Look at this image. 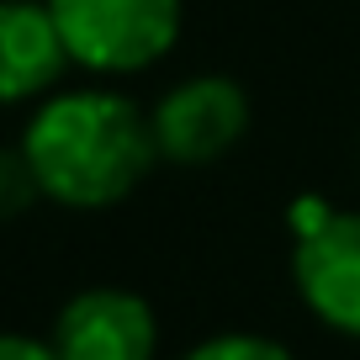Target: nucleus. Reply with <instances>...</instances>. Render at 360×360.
Returning a JSON list of instances; mask_svg holds the SVG:
<instances>
[{
  "label": "nucleus",
  "instance_id": "nucleus-1",
  "mask_svg": "<svg viewBox=\"0 0 360 360\" xmlns=\"http://www.w3.org/2000/svg\"><path fill=\"white\" fill-rule=\"evenodd\" d=\"M37 191L75 212H101L138 191L154 169V122L117 90H64L22 133Z\"/></svg>",
  "mask_w": 360,
  "mask_h": 360
},
{
  "label": "nucleus",
  "instance_id": "nucleus-2",
  "mask_svg": "<svg viewBox=\"0 0 360 360\" xmlns=\"http://www.w3.org/2000/svg\"><path fill=\"white\" fill-rule=\"evenodd\" d=\"M69 64L96 75H133L175 48L180 0H48Z\"/></svg>",
  "mask_w": 360,
  "mask_h": 360
},
{
  "label": "nucleus",
  "instance_id": "nucleus-3",
  "mask_svg": "<svg viewBox=\"0 0 360 360\" xmlns=\"http://www.w3.org/2000/svg\"><path fill=\"white\" fill-rule=\"evenodd\" d=\"M297 207V249H292V281L297 297L318 323L334 334L360 339V212H328Z\"/></svg>",
  "mask_w": 360,
  "mask_h": 360
},
{
  "label": "nucleus",
  "instance_id": "nucleus-4",
  "mask_svg": "<svg viewBox=\"0 0 360 360\" xmlns=\"http://www.w3.org/2000/svg\"><path fill=\"white\" fill-rule=\"evenodd\" d=\"M154 148L175 165H212L244 138L249 96L228 75H196L154 106Z\"/></svg>",
  "mask_w": 360,
  "mask_h": 360
},
{
  "label": "nucleus",
  "instance_id": "nucleus-5",
  "mask_svg": "<svg viewBox=\"0 0 360 360\" xmlns=\"http://www.w3.org/2000/svg\"><path fill=\"white\" fill-rule=\"evenodd\" d=\"M48 345L58 360H154L159 323L138 292L85 286L58 307Z\"/></svg>",
  "mask_w": 360,
  "mask_h": 360
},
{
  "label": "nucleus",
  "instance_id": "nucleus-6",
  "mask_svg": "<svg viewBox=\"0 0 360 360\" xmlns=\"http://www.w3.org/2000/svg\"><path fill=\"white\" fill-rule=\"evenodd\" d=\"M69 69V48L48 6L32 0H0V106L32 101L58 85Z\"/></svg>",
  "mask_w": 360,
  "mask_h": 360
},
{
  "label": "nucleus",
  "instance_id": "nucleus-7",
  "mask_svg": "<svg viewBox=\"0 0 360 360\" xmlns=\"http://www.w3.org/2000/svg\"><path fill=\"white\" fill-rule=\"evenodd\" d=\"M180 360H292V349L265 334H217V339H202L196 349H186Z\"/></svg>",
  "mask_w": 360,
  "mask_h": 360
},
{
  "label": "nucleus",
  "instance_id": "nucleus-8",
  "mask_svg": "<svg viewBox=\"0 0 360 360\" xmlns=\"http://www.w3.org/2000/svg\"><path fill=\"white\" fill-rule=\"evenodd\" d=\"M0 360H58L48 339H27V334H0Z\"/></svg>",
  "mask_w": 360,
  "mask_h": 360
}]
</instances>
